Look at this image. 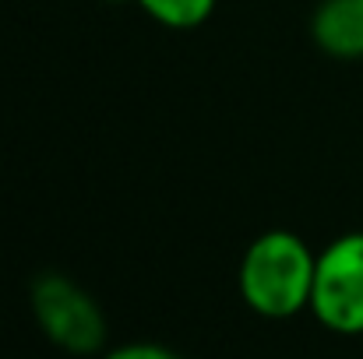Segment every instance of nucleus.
I'll return each mask as SVG.
<instances>
[{
	"label": "nucleus",
	"instance_id": "nucleus-5",
	"mask_svg": "<svg viewBox=\"0 0 363 359\" xmlns=\"http://www.w3.org/2000/svg\"><path fill=\"white\" fill-rule=\"evenodd\" d=\"M138 7L166 28H198L212 18L216 0H138Z\"/></svg>",
	"mask_w": 363,
	"mask_h": 359
},
{
	"label": "nucleus",
	"instance_id": "nucleus-3",
	"mask_svg": "<svg viewBox=\"0 0 363 359\" xmlns=\"http://www.w3.org/2000/svg\"><path fill=\"white\" fill-rule=\"evenodd\" d=\"M32 310L46 338L74 356H89L106 342V321L96 300L64 275H43L32 285Z\"/></svg>",
	"mask_w": 363,
	"mask_h": 359
},
{
	"label": "nucleus",
	"instance_id": "nucleus-2",
	"mask_svg": "<svg viewBox=\"0 0 363 359\" xmlns=\"http://www.w3.org/2000/svg\"><path fill=\"white\" fill-rule=\"evenodd\" d=\"M314 317L339 335H363V233L332 239L318 253Z\"/></svg>",
	"mask_w": 363,
	"mask_h": 359
},
{
	"label": "nucleus",
	"instance_id": "nucleus-1",
	"mask_svg": "<svg viewBox=\"0 0 363 359\" xmlns=\"http://www.w3.org/2000/svg\"><path fill=\"white\" fill-rule=\"evenodd\" d=\"M318 253L289 229H268L240 261V296L261 317H293L311 307Z\"/></svg>",
	"mask_w": 363,
	"mask_h": 359
},
{
	"label": "nucleus",
	"instance_id": "nucleus-6",
	"mask_svg": "<svg viewBox=\"0 0 363 359\" xmlns=\"http://www.w3.org/2000/svg\"><path fill=\"white\" fill-rule=\"evenodd\" d=\"M106 359H180L177 353L162 349V346H148V342H130V346H121L113 349Z\"/></svg>",
	"mask_w": 363,
	"mask_h": 359
},
{
	"label": "nucleus",
	"instance_id": "nucleus-4",
	"mask_svg": "<svg viewBox=\"0 0 363 359\" xmlns=\"http://www.w3.org/2000/svg\"><path fill=\"white\" fill-rule=\"evenodd\" d=\"M311 35L328 57H363V0H325L314 11Z\"/></svg>",
	"mask_w": 363,
	"mask_h": 359
}]
</instances>
